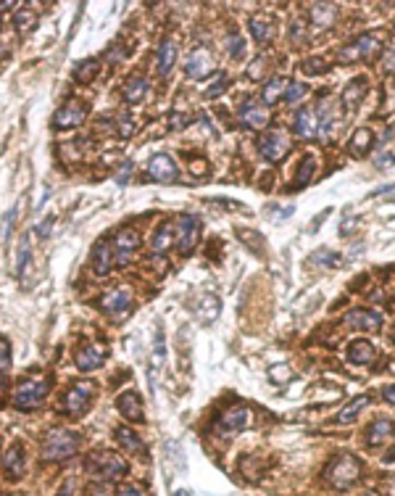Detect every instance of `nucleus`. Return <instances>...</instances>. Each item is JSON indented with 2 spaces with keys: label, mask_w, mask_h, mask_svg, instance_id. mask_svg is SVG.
Listing matches in <instances>:
<instances>
[{
  "label": "nucleus",
  "mask_w": 395,
  "mask_h": 496,
  "mask_svg": "<svg viewBox=\"0 0 395 496\" xmlns=\"http://www.w3.org/2000/svg\"><path fill=\"white\" fill-rule=\"evenodd\" d=\"M177 175H179V169H177L174 159L166 153H156L148 161V177L156 180V182H174Z\"/></svg>",
  "instance_id": "nucleus-15"
},
{
  "label": "nucleus",
  "mask_w": 395,
  "mask_h": 496,
  "mask_svg": "<svg viewBox=\"0 0 395 496\" xmlns=\"http://www.w3.org/2000/svg\"><path fill=\"white\" fill-rule=\"evenodd\" d=\"M343 325L353 330H377L382 325V314L372 309H353L343 317Z\"/></svg>",
  "instance_id": "nucleus-18"
},
{
  "label": "nucleus",
  "mask_w": 395,
  "mask_h": 496,
  "mask_svg": "<svg viewBox=\"0 0 395 496\" xmlns=\"http://www.w3.org/2000/svg\"><path fill=\"white\" fill-rule=\"evenodd\" d=\"M367 93V82L364 79H353V82L345 87V93H343V106L345 109H356L361 104V98Z\"/></svg>",
  "instance_id": "nucleus-38"
},
{
  "label": "nucleus",
  "mask_w": 395,
  "mask_h": 496,
  "mask_svg": "<svg viewBox=\"0 0 395 496\" xmlns=\"http://www.w3.org/2000/svg\"><path fill=\"white\" fill-rule=\"evenodd\" d=\"M174 246V225H161L156 227L153 233V241H150V248L153 253H166L169 248Z\"/></svg>",
  "instance_id": "nucleus-32"
},
{
  "label": "nucleus",
  "mask_w": 395,
  "mask_h": 496,
  "mask_svg": "<svg viewBox=\"0 0 395 496\" xmlns=\"http://www.w3.org/2000/svg\"><path fill=\"white\" fill-rule=\"evenodd\" d=\"M184 69H187L190 79H206L216 69V61H213L208 48H195V50H190L187 61H184Z\"/></svg>",
  "instance_id": "nucleus-13"
},
{
  "label": "nucleus",
  "mask_w": 395,
  "mask_h": 496,
  "mask_svg": "<svg viewBox=\"0 0 395 496\" xmlns=\"http://www.w3.org/2000/svg\"><path fill=\"white\" fill-rule=\"evenodd\" d=\"M111 246H113V253H116V264H127L129 256L143 246V235L135 227H121Z\"/></svg>",
  "instance_id": "nucleus-14"
},
{
  "label": "nucleus",
  "mask_w": 395,
  "mask_h": 496,
  "mask_svg": "<svg viewBox=\"0 0 395 496\" xmlns=\"http://www.w3.org/2000/svg\"><path fill=\"white\" fill-rule=\"evenodd\" d=\"M72 491H74V483H66V486L61 488V494H58V496H72Z\"/></svg>",
  "instance_id": "nucleus-56"
},
{
  "label": "nucleus",
  "mask_w": 395,
  "mask_h": 496,
  "mask_svg": "<svg viewBox=\"0 0 395 496\" xmlns=\"http://www.w3.org/2000/svg\"><path fill=\"white\" fill-rule=\"evenodd\" d=\"M116 496H148V491L138 483H124V486H119Z\"/></svg>",
  "instance_id": "nucleus-47"
},
{
  "label": "nucleus",
  "mask_w": 395,
  "mask_h": 496,
  "mask_svg": "<svg viewBox=\"0 0 395 496\" xmlns=\"http://www.w3.org/2000/svg\"><path fill=\"white\" fill-rule=\"evenodd\" d=\"M92 396H95V383L92 380H77V383H72L64 391L61 402H58V412L66 414V417L84 414L92 402Z\"/></svg>",
  "instance_id": "nucleus-5"
},
{
  "label": "nucleus",
  "mask_w": 395,
  "mask_h": 496,
  "mask_svg": "<svg viewBox=\"0 0 395 496\" xmlns=\"http://www.w3.org/2000/svg\"><path fill=\"white\" fill-rule=\"evenodd\" d=\"M287 79L285 77H274L272 82L264 84V93H261V101H264V106H274L279 98H285V90H287Z\"/></svg>",
  "instance_id": "nucleus-33"
},
{
  "label": "nucleus",
  "mask_w": 395,
  "mask_h": 496,
  "mask_svg": "<svg viewBox=\"0 0 395 496\" xmlns=\"http://www.w3.org/2000/svg\"><path fill=\"white\" fill-rule=\"evenodd\" d=\"M116 409L121 412V417L129 422H143L145 414H143V399H140L138 391H124L116 399Z\"/></svg>",
  "instance_id": "nucleus-19"
},
{
  "label": "nucleus",
  "mask_w": 395,
  "mask_h": 496,
  "mask_svg": "<svg viewBox=\"0 0 395 496\" xmlns=\"http://www.w3.org/2000/svg\"><path fill=\"white\" fill-rule=\"evenodd\" d=\"M74 362H77V367H79L82 373H92V370H98V367L106 362V346H103L101 341H84V343H79V348H77Z\"/></svg>",
  "instance_id": "nucleus-11"
},
{
  "label": "nucleus",
  "mask_w": 395,
  "mask_h": 496,
  "mask_svg": "<svg viewBox=\"0 0 395 496\" xmlns=\"http://www.w3.org/2000/svg\"><path fill=\"white\" fill-rule=\"evenodd\" d=\"M295 132L304 140H311V138L319 135V114H316V109H301L295 114Z\"/></svg>",
  "instance_id": "nucleus-20"
},
{
  "label": "nucleus",
  "mask_w": 395,
  "mask_h": 496,
  "mask_svg": "<svg viewBox=\"0 0 395 496\" xmlns=\"http://www.w3.org/2000/svg\"><path fill=\"white\" fill-rule=\"evenodd\" d=\"M290 40H293L295 45H304L306 40H308V35H306V24L301 19L293 21V27H290Z\"/></svg>",
  "instance_id": "nucleus-44"
},
{
  "label": "nucleus",
  "mask_w": 395,
  "mask_h": 496,
  "mask_svg": "<svg viewBox=\"0 0 395 496\" xmlns=\"http://www.w3.org/2000/svg\"><path fill=\"white\" fill-rule=\"evenodd\" d=\"M132 304H135V293H132V288H129V285H116V288H111L103 293L101 312L103 314H109L113 322H121V319L132 312Z\"/></svg>",
  "instance_id": "nucleus-7"
},
{
  "label": "nucleus",
  "mask_w": 395,
  "mask_h": 496,
  "mask_svg": "<svg viewBox=\"0 0 395 496\" xmlns=\"http://www.w3.org/2000/svg\"><path fill=\"white\" fill-rule=\"evenodd\" d=\"M269 377H272V380H277V383H282V380H290V377H293V373H290V367H287V365H277V367H272V370H269Z\"/></svg>",
  "instance_id": "nucleus-46"
},
{
  "label": "nucleus",
  "mask_w": 395,
  "mask_h": 496,
  "mask_svg": "<svg viewBox=\"0 0 395 496\" xmlns=\"http://www.w3.org/2000/svg\"><path fill=\"white\" fill-rule=\"evenodd\" d=\"M240 122L245 124V127H250V130H264L269 124V111H267V106H258V104H243V109H240Z\"/></svg>",
  "instance_id": "nucleus-21"
},
{
  "label": "nucleus",
  "mask_w": 395,
  "mask_h": 496,
  "mask_svg": "<svg viewBox=\"0 0 395 496\" xmlns=\"http://www.w3.org/2000/svg\"><path fill=\"white\" fill-rule=\"evenodd\" d=\"M3 496H21V494H3Z\"/></svg>",
  "instance_id": "nucleus-59"
},
{
  "label": "nucleus",
  "mask_w": 395,
  "mask_h": 496,
  "mask_svg": "<svg viewBox=\"0 0 395 496\" xmlns=\"http://www.w3.org/2000/svg\"><path fill=\"white\" fill-rule=\"evenodd\" d=\"M335 16H338V9L335 6H330V3H313L311 9H308V19H311L313 27H330L332 21H335Z\"/></svg>",
  "instance_id": "nucleus-28"
},
{
  "label": "nucleus",
  "mask_w": 395,
  "mask_h": 496,
  "mask_svg": "<svg viewBox=\"0 0 395 496\" xmlns=\"http://www.w3.org/2000/svg\"><path fill=\"white\" fill-rule=\"evenodd\" d=\"M306 95H308V90H306V84L301 82H290L287 84V90H285V101L290 106H298L301 101H304Z\"/></svg>",
  "instance_id": "nucleus-42"
},
{
  "label": "nucleus",
  "mask_w": 395,
  "mask_h": 496,
  "mask_svg": "<svg viewBox=\"0 0 395 496\" xmlns=\"http://www.w3.org/2000/svg\"><path fill=\"white\" fill-rule=\"evenodd\" d=\"M174 496H190V494H187V491H177Z\"/></svg>",
  "instance_id": "nucleus-57"
},
{
  "label": "nucleus",
  "mask_w": 395,
  "mask_h": 496,
  "mask_svg": "<svg viewBox=\"0 0 395 496\" xmlns=\"http://www.w3.org/2000/svg\"><path fill=\"white\" fill-rule=\"evenodd\" d=\"M248 425H250V407L248 404H232V407H227V409L216 417V422H213V433H219V436H232V433L245 431Z\"/></svg>",
  "instance_id": "nucleus-9"
},
{
  "label": "nucleus",
  "mask_w": 395,
  "mask_h": 496,
  "mask_svg": "<svg viewBox=\"0 0 395 496\" xmlns=\"http://www.w3.org/2000/svg\"><path fill=\"white\" fill-rule=\"evenodd\" d=\"M148 95V77L135 72V75L127 77V82H124V101L129 106L135 104H143V98Z\"/></svg>",
  "instance_id": "nucleus-22"
},
{
  "label": "nucleus",
  "mask_w": 395,
  "mask_h": 496,
  "mask_svg": "<svg viewBox=\"0 0 395 496\" xmlns=\"http://www.w3.org/2000/svg\"><path fill=\"white\" fill-rule=\"evenodd\" d=\"M390 341H393V343H395V328H393V333H390Z\"/></svg>",
  "instance_id": "nucleus-58"
},
{
  "label": "nucleus",
  "mask_w": 395,
  "mask_h": 496,
  "mask_svg": "<svg viewBox=\"0 0 395 496\" xmlns=\"http://www.w3.org/2000/svg\"><path fill=\"white\" fill-rule=\"evenodd\" d=\"M327 66H330V64H327V61H324V58L322 56H313V58H306V61H304V72H306V75H324V72H327Z\"/></svg>",
  "instance_id": "nucleus-43"
},
{
  "label": "nucleus",
  "mask_w": 395,
  "mask_h": 496,
  "mask_svg": "<svg viewBox=\"0 0 395 496\" xmlns=\"http://www.w3.org/2000/svg\"><path fill=\"white\" fill-rule=\"evenodd\" d=\"M3 470H6V478L9 480H18L27 470V454H24V446L21 443H11L6 457H3Z\"/></svg>",
  "instance_id": "nucleus-17"
},
{
  "label": "nucleus",
  "mask_w": 395,
  "mask_h": 496,
  "mask_svg": "<svg viewBox=\"0 0 395 496\" xmlns=\"http://www.w3.org/2000/svg\"><path fill=\"white\" fill-rule=\"evenodd\" d=\"M98 75H101V61H98V58H84L82 64L74 66V79L82 84L92 82Z\"/></svg>",
  "instance_id": "nucleus-35"
},
{
  "label": "nucleus",
  "mask_w": 395,
  "mask_h": 496,
  "mask_svg": "<svg viewBox=\"0 0 395 496\" xmlns=\"http://www.w3.org/2000/svg\"><path fill=\"white\" fill-rule=\"evenodd\" d=\"M311 262L313 264L327 262V267H335V264H338V256H335V253H330V251H319V253H313V256H311Z\"/></svg>",
  "instance_id": "nucleus-48"
},
{
  "label": "nucleus",
  "mask_w": 395,
  "mask_h": 496,
  "mask_svg": "<svg viewBox=\"0 0 395 496\" xmlns=\"http://www.w3.org/2000/svg\"><path fill=\"white\" fill-rule=\"evenodd\" d=\"M290 145L293 143H290V135L285 130H269L258 138V153H261V159L272 161V164L282 161V156L290 150Z\"/></svg>",
  "instance_id": "nucleus-10"
},
{
  "label": "nucleus",
  "mask_w": 395,
  "mask_h": 496,
  "mask_svg": "<svg viewBox=\"0 0 395 496\" xmlns=\"http://www.w3.org/2000/svg\"><path fill=\"white\" fill-rule=\"evenodd\" d=\"M190 169H193V175H206V172H208L206 164H190Z\"/></svg>",
  "instance_id": "nucleus-55"
},
{
  "label": "nucleus",
  "mask_w": 395,
  "mask_h": 496,
  "mask_svg": "<svg viewBox=\"0 0 395 496\" xmlns=\"http://www.w3.org/2000/svg\"><path fill=\"white\" fill-rule=\"evenodd\" d=\"M166 359V346H164V333L156 330V338H153V354H150V383H156L158 373L164 367Z\"/></svg>",
  "instance_id": "nucleus-31"
},
{
  "label": "nucleus",
  "mask_w": 395,
  "mask_h": 496,
  "mask_svg": "<svg viewBox=\"0 0 395 496\" xmlns=\"http://www.w3.org/2000/svg\"><path fill=\"white\" fill-rule=\"evenodd\" d=\"M48 391H50L48 377H43V375L24 377V380H18L16 391H13V404H16L18 412H32L37 407H43V402L48 399Z\"/></svg>",
  "instance_id": "nucleus-3"
},
{
  "label": "nucleus",
  "mask_w": 395,
  "mask_h": 496,
  "mask_svg": "<svg viewBox=\"0 0 395 496\" xmlns=\"http://www.w3.org/2000/svg\"><path fill=\"white\" fill-rule=\"evenodd\" d=\"M395 436V425L393 420H374L369 425L367 431V441L369 446H382L385 441H390Z\"/></svg>",
  "instance_id": "nucleus-26"
},
{
  "label": "nucleus",
  "mask_w": 395,
  "mask_h": 496,
  "mask_svg": "<svg viewBox=\"0 0 395 496\" xmlns=\"http://www.w3.org/2000/svg\"><path fill=\"white\" fill-rule=\"evenodd\" d=\"M248 27L253 32V38H256V43H269L274 38V21L269 19V13H253Z\"/></svg>",
  "instance_id": "nucleus-25"
},
{
  "label": "nucleus",
  "mask_w": 395,
  "mask_h": 496,
  "mask_svg": "<svg viewBox=\"0 0 395 496\" xmlns=\"http://www.w3.org/2000/svg\"><path fill=\"white\" fill-rule=\"evenodd\" d=\"M382 396H385L387 404H395V385H387L385 391H382Z\"/></svg>",
  "instance_id": "nucleus-53"
},
{
  "label": "nucleus",
  "mask_w": 395,
  "mask_h": 496,
  "mask_svg": "<svg viewBox=\"0 0 395 496\" xmlns=\"http://www.w3.org/2000/svg\"><path fill=\"white\" fill-rule=\"evenodd\" d=\"M385 69H387V72H393V69H395V45H393V50L385 56Z\"/></svg>",
  "instance_id": "nucleus-52"
},
{
  "label": "nucleus",
  "mask_w": 395,
  "mask_h": 496,
  "mask_svg": "<svg viewBox=\"0 0 395 496\" xmlns=\"http://www.w3.org/2000/svg\"><path fill=\"white\" fill-rule=\"evenodd\" d=\"M195 314H198V319L201 322H213V319L221 314V301L213 296V293H203V296H198V301H195Z\"/></svg>",
  "instance_id": "nucleus-23"
},
{
  "label": "nucleus",
  "mask_w": 395,
  "mask_h": 496,
  "mask_svg": "<svg viewBox=\"0 0 395 496\" xmlns=\"http://www.w3.org/2000/svg\"><path fill=\"white\" fill-rule=\"evenodd\" d=\"M116 441H119V446L127 454H132V457H145V443H143V439H140L135 431H129V428H116Z\"/></svg>",
  "instance_id": "nucleus-24"
},
{
  "label": "nucleus",
  "mask_w": 395,
  "mask_h": 496,
  "mask_svg": "<svg viewBox=\"0 0 395 496\" xmlns=\"http://www.w3.org/2000/svg\"><path fill=\"white\" fill-rule=\"evenodd\" d=\"M316 114H319V135H324V138H330L332 130H335V116H338V111H335V106H332L330 101H327V98H322V104H319Z\"/></svg>",
  "instance_id": "nucleus-34"
},
{
  "label": "nucleus",
  "mask_w": 395,
  "mask_h": 496,
  "mask_svg": "<svg viewBox=\"0 0 395 496\" xmlns=\"http://www.w3.org/2000/svg\"><path fill=\"white\" fill-rule=\"evenodd\" d=\"M84 496H109V488L103 486V483H98V480H95V483H92V486L87 488V491H84Z\"/></svg>",
  "instance_id": "nucleus-50"
},
{
  "label": "nucleus",
  "mask_w": 395,
  "mask_h": 496,
  "mask_svg": "<svg viewBox=\"0 0 395 496\" xmlns=\"http://www.w3.org/2000/svg\"><path fill=\"white\" fill-rule=\"evenodd\" d=\"M29 259H32V235H24L21 243H18V253H16V277L18 280H24Z\"/></svg>",
  "instance_id": "nucleus-37"
},
{
  "label": "nucleus",
  "mask_w": 395,
  "mask_h": 496,
  "mask_svg": "<svg viewBox=\"0 0 395 496\" xmlns=\"http://www.w3.org/2000/svg\"><path fill=\"white\" fill-rule=\"evenodd\" d=\"M224 45H227V53H230L232 58H240L245 53V40H243L240 32H230L227 40H224Z\"/></svg>",
  "instance_id": "nucleus-41"
},
{
  "label": "nucleus",
  "mask_w": 395,
  "mask_h": 496,
  "mask_svg": "<svg viewBox=\"0 0 395 496\" xmlns=\"http://www.w3.org/2000/svg\"><path fill=\"white\" fill-rule=\"evenodd\" d=\"M11 370V346L6 338H0V375H6Z\"/></svg>",
  "instance_id": "nucleus-45"
},
{
  "label": "nucleus",
  "mask_w": 395,
  "mask_h": 496,
  "mask_svg": "<svg viewBox=\"0 0 395 496\" xmlns=\"http://www.w3.org/2000/svg\"><path fill=\"white\" fill-rule=\"evenodd\" d=\"M79 443H82V436L74 431H64V428H53V431L45 433L43 439V459L45 462H64V459H72L77 451H79Z\"/></svg>",
  "instance_id": "nucleus-2"
},
{
  "label": "nucleus",
  "mask_w": 395,
  "mask_h": 496,
  "mask_svg": "<svg viewBox=\"0 0 395 496\" xmlns=\"http://www.w3.org/2000/svg\"><path fill=\"white\" fill-rule=\"evenodd\" d=\"M369 402H372V399H369L367 393L356 396V399H353V402H350L348 407H345V409L335 417V422H338V425H348V422H353V420H356V414H359L364 407H369Z\"/></svg>",
  "instance_id": "nucleus-36"
},
{
  "label": "nucleus",
  "mask_w": 395,
  "mask_h": 496,
  "mask_svg": "<svg viewBox=\"0 0 395 496\" xmlns=\"http://www.w3.org/2000/svg\"><path fill=\"white\" fill-rule=\"evenodd\" d=\"M372 143H374V132L369 130V127H361V130L353 132V138L348 143V150L353 156H367L369 148H372Z\"/></svg>",
  "instance_id": "nucleus-30"
},
{
  "label": "nucleus",
  "mask_w": 395,
  "mask_h": 496,
  "mask_svg": "<svg viewBox=\"0 0 395 496\" xmlns=\"http://www.w3.org/2000/svg\"><path fill=\"white\" fill-rule=\"evenodd\" d=\"M9 402V380H6V375H0V407Z\"/></svg>",
  "instance_id": "nucleus-51"
},
{
  "label": "nucleus",
  "mask_w": 395,
  "mask_h": 496,
  "mask_svg": "<svg viewBox=\"0 0 395 496\" xmlns=\"http://www.w3.org/2000/svg\"><path fill=\"white\" fill-rule=\"evenodd\" d=\"M227 82H230L227 77H219V79H216V82H213L211 87L206 90V95H208V98H216V95H219L221 90H224V87H227Z\"/></svg>",
  "instance_id": "nucleus-49"
},
{
  "label": "nucleus",
  "mask_w": 395,
  "mask_h": 496,
  "mask_svg": "<svg viewBox=\"0 0 395 496\" xmlns=\"http://www.w3.org/2000/svg\"><path fill=\"white\" fill-rule=\"evenodd\" d=\"M84 473L92 478V480H98V483H106V480H119V478L127 475V462L116 454V451H106V449H98L87 454L84 459Z\"/></svg>",
  "instance_id": "nucleus-1"
},
{
  "label": "nucleus",
  "mask_w": 395,
  "mask_h": 496,
  "mask_svg": "<svg viewBox=\"0 0 395 496\" xmlns=\"http://www.w3.org/2000/svg\"><path fill=\"white\" fill-rule=\"evenodd\" d=\"M177 43L174 40H164L161 45H158V75L166 77L177 64Z\"/></svg>",
  "instance_id": "nucleus-27"
},
{
  "label": "nucleus",
  "mask_w": 395,
  "mask_h": 496,
  "mask_svg": "<svg viewBox=\"0 0 395 496\" xmlns=\"http://www.w3.org/2000/svg\"><path fill=\"white\" fill-rule=\"evenodd\" d=\"M359 478H361V462L353 454H340L330 468L324 470V480L332 488H338V491H345L353 483H359Z\"/></svg>",
  "instance_id": "nucleus-4"
},
{
  "label": "nucleus",
  "mask_w": 395,
  "mask_h": 496,
  "mask_svg": "<svg viewBox=\"0 0 395 496\" xmlns=\"http://www.w3.org/2000/svg\"><path fill=\"white\" fill-rule=\"evenodd\" d=\"M84 116H87V106L72 98L53 114V130H74L84 122Z\"/></svg>",
  "instance_id": "nucleus-12"
},
{
  "label": "nucleus",
  "mask_w": 395,
  "mask_h": 496,
  "mask_svg": "<svg viewBox=\"0 0 395 496\" xmlns=\"http://www.w3.org/2000/svg\"><path fill=\"white\" fill-rule=\"evenodd\" d=\"M374 356H377V351L369 341H353L348 346V359L353 365H372Z\"/></svg>",
  "instance_id": "nucleus-29"
},
{
  "label": "nucleus",
  "mask_w": 395,
  "mask_h": 496,
  "mask_svg": "<svg viewBox=\"0 0 395 496\" xmlns=\"http://www.w3.org/2000/svg\"><path fill=\"white\" fill-rule=\"evenodd\" d=\"M35 21H37V13L29 9H18L16 13H13V27H16L21 35H27Z\"/></svg>",
  "instance_id": "nucleus-40"
},
{
  "label": "nucleus",
  "mask_w": 395,
  "mask_h": 496,
  "mask_svg": "<svg viewBox=\"0 0 395 496\" xmlns=\"http://www.w3.org/2000/svg\"><path fill=\"white\" fill-rule=\"evenodd\" d=\"M129 169H132V164H124V172H119V180H116V182H119V185H124V182H127V177H129Z\"/></svg>",
  "instance_id": "nucleus-54"
},
{
  "label": "nucleus",
  "mask_w": 395,
  "mask_h": 496,
  "mask_svg": "<svg viewBox=\"0 0 395 496\" xmlns=\"http://www.w3.org/2000/svg\"><path fill=\"white\" fill-rule=\"evenodd\" d=\"M90 267H92V272L101 275V277H106V275L116 267V253H113V246H111L109 241H101V243L92 248Z\"/></svg>",
  "instance_id": "nucleus-16"
},
{
  "label": "nucleus",
  "mask_w": 395,
  "mask_h": 496,
  "mask_svg": "<svg viewBox=\"0 0 395 496\" xmlns=\"http://www.w3.org/2000/svg\"><path fill=\"white\" fill-rule=\"evenodd\" d=\"M0 21H3V9H0Z\"/></svg>",
  "instance_id": "nucleus-60"
},
{
  "label": "nucleus",
  "mask_w": 395,
  "mask_h": 496,
  "mask_svg": "<svg viewBox=\"0 0 395 496\" xmlns=\"http://www.w3.org/2000/svg\"><path fill=\"white\" fill-rule=\"evenodd\" d=\"M313 169H316V156H304L301 167H298V172H295V187L308 185V180L313 177Z\"/></svg>",
  "instance_id": "nucleus-39"
},
{
  "label": "nucleus",
  "mask_w": 395,
  "mask_h": 496,
  "mask_svg": "<svg viewBox=\"0 0 395 496\" xmlns=\"http://www.w3.org/2000/svg\"><path fill=\"white\" fill-rule=\"evenodd\" d=\"M198 241H201V219L195 214H182L174 222V246L182 256H190L198 248Z\"/></svg>",
  "instance_id": "nucleus-8"
},
{
  "label": "nucleus",
  "mask_w": 395,
  "mask_h": 496,
  "mask_svg": "<svg viewBox=\"0 0 395 496\" xmlns=\"http://www.w3.org/2000/svg\"><path fill=\"white\" fill-rule=\"evenodd\" d=\"M382 50V38L379 35H372V32H364L359 38L348 43V45H343L338 50V61L340 64H356V61H369V58H374Z\"/></svg>",
  "instance_id": "nucleus-6"
}]
</instances>
